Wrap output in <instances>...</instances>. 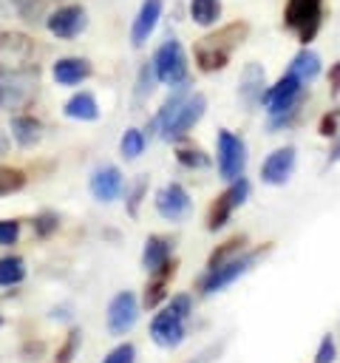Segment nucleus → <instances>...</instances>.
<instances>
[{"instance_id":"58836bf2","label":"nucleus","mask_w":340,"mask_h":363,"mask_svg":"<svg viewBox=\"0 0 340 363\" xmlns=\"http://www.w3.org/2000/svg\"><path fill=\"white\" fill-rule=\"evenodd\" d=\"M326 79H329V91L332 96H340V60H334L326 71Z\"/></svg>"},{"instance_id":"dca6fc26","label":"nucleus","mask_w":340,"mask_h":363,"mask_svg":"<svg viewBox=\"0 0 340 363\" xmlns=\"http://www.w3.org/2000/svg\"><path fill=\"white\" fill-rule=\"evenodd\" d=\"M153 204H156V210H159L162 218L178 221V218H184L187 210H190V193H187L178 182H170V184H164V187L156 193Z\"/></svg>"},{"instance_id":"4c0bfd02","label":"nucleus","mask_w":340,"mask_h":363,"mask_svg":"<svg viewBox=\"0 0 340 363\" xmlns=\"http://www.w3.org/2000/svg\"><path fill=\"white\" fill-rule=\"evenodd\" d=\"M144 187H147V176H139L136 187H133V193H130V199H128V213H130V216H136L139 201H142V196H144Z\"/></svg>"},{"instance_id":"37998d69","label":"nucleus","mask_w":340,"mask_h":363,"mask_svg":"<svg viewBox=\"0 0 340 363\" xmlns=\"http://www.w3.org/2000/svg\"><path fill=\"white\" fill-rule=\"evenodd\" d=\"M0 326H3V315H0Z\"/></svg>"},{"instance_id":"a19ab883","label":"nucleus","mask_w":340,"mask_h":363,"mask_svg":"<svg viewBox=\"0 0 340 363\" xmlns=\"http://www.w3.org/2000/svg\"><path fill=\"white\" fill-rule=\"evenodd\" d=\"M8 3H11V6H14V9H17V6H20V3H23V0H8ZM0 9H3V0H0Z\"/></svg>"},{"instance_id":"20e7f679","label":"nucleus","mask_w":340,"mask_h":363,"mask_svg":"<svg viewBox=\"0 0 340 363\" xmlns=\"http://www.w3.org/2000/svg\"><path fill=\"white\" fill-rule=\"evenodd\" d=\"M269 250H272V244H261V247H252V250L246 247L241 255H235V258H230V261H224V264H218V267H207V272H204L201 281H198V292H201V295L221 292V289L230 286L232 281L244 278Z\"/></svg>"},{"instance_id":"7ed1b4c3","label":"nucleus","mask_w":340,"mask_h":363,"mask_svg":"<svg viewBox=\"0 0 340 363\" xmlns=\"http://www.w3.org/2000/svg\"><path fill=\"white\" fill-rule=\"evenodd\" d=\"M323 20H326V0H286L280 14V26L289 34H295L300 45L314 43V37L323 28Z\"/></svg>"},{"instance_id":"f3484780","label":"nucleus","mask_w":340,"mask_h":363,"mask_svg":"<svg viewBox=\"0 0 340 363\" xmlns=\"http://www.w3.org/2000/svg\"><path fill=\"white\" fill-rule=\"evenodd\" d=\"M122 190H125V179H122V173L113 164L94 170V176H91V196L96 201H113V199L122 196Z\"/></svg>"},{"instance_id":"ddd939ff","label":"nucleus","mask_w":340,"mask_h":363,"mask_svg":"<svg viewBox=\"0 0 340 363\" xmlns=\"http://www.w3.org/2000/svg\"><path fill=\"white\" fill-rule=\"evenodd\" d=\"M266 71L264 65L258 62H246L244 71H241V79H238V99L244 102L246 111H255L261 102H264V94H266Z\"/></svg>"},{"instance_id":"f8f14e48","label":"nucleus","mask_w":340,"mask_h":363,"mask_svg":"<svg viewBox=\"0 0 340 363\" xmlns=\"http://www.w3.org/2000/svg\"><path fill=\"white\" fill-rule=\"evenodd\" d=\"M295 164H298V147L295 145H280L261 162V182L269 184V187H280L292 179Z\"/></svg>"},{"instance_id":"f257e3e1","label":"nucleus","mask_w":340,"mask_h":363,"mask_svg":"<svg viewBox=\"0 0 340 363\" xmlns=\"http://www.w3.org/2000/svg\"><path fill=\"white\" fill-rule=\"evenodd\" d=\"M249 23L246 20H232L227 26H218L212 31H207L204 37L196 40L193 45V60L198 65L201 74H215L224 71L232 60V54L246 43L249 37Z\"/></svg>"},{"instance_id":"a878e982","label":"nucleus","mask_w":340,"mask_h":363,"mask_svg":"<svg viewBox=\"0 0 340 363\" xmlns=\"http://www.w3.org/2000/svg\"><path fill=\"white\" fill-rule=\"evenodd\" d=\"M244 250H246V235H244V233H241V235H232V238H227L221 247H215V250H212V255H210L207 267H218V264H224V261H230V258L241 255Z\"/></svg>"},{"instance_id":"473e14b6","label":"nucleus","mask_w":340,"mask_h":363,"mask_svg":"<svg viewBox=\"0 0 340 363\" xmlns=\"http://www.w3.org/2000/svg\"><path fill=\"white\" fill-rule=\"evenodd\" d=\"M334 360H337V343L332 335H323L314 352V363H334Z\"/></svg>"},{"instance_id":"2f4dec72","label":"nucleus","mask_w":340,"mask_h":363,"mask_svg":"<svg viewBox=\"0 0 340 363\" xmlns=\"http://www.w3.org/2000/svg\"><path fill=\"white\" fill-rule=\"evenodd\" d=\"M26 184V176L23 170H14V167H0V196H8L14 190H20Z\"/></svg>"},{"instance_id":"79ce46f5","label":"nucleus","mask_w":340,"mask_h":363,"mask_svg":"<svg viewBox=\"0 0 340 363\" xmlns=\"http://www.w3.org/2000/svg\"><path fill=\"white\" fill-rule=\"evenodd\" d=\"M204 357H207V354H201V357H196V360H190V363H204Z\"/></svg>"},{"instance_id":"6e6552de","label":"nucleus","mask_w":340,"mask_h":363,"mask_svg":"<svg viewBox=\"0 0 340 363\" xmlns=\"http://www.w3.org/2000/svg\"><path fill=\"white\" fill-rule=\"evenodd\" d=\"M153 68H156V77L159 82H167V85H178L187 79V54L181 48V43L176 37H167L156 54H153Z\"/></svg>"},{"instance_id":"2eb2a0df","label":"nucleus","mask_w":340,"mask_h":363,"mask_svg":"<svg viewBox=\"0 0 340 363\" xmlns=\"http://www.w3.org/2000/svg\"><path fill=\"white\" fill-rule=\"evenodd\" d=\"M136 315H139L136 295L125 289V292L113 295V301L108 303V329H110L113 335H125V332H130V329H133Z\"/></svg>"},{"instance_id":"e433bc0d","label":"nucleus","mask_w":340,"mask_h":363,"mask_svg":"<svg viewBox=\"0 0 340 363\" xmlns=\"http://www.w3.org/2000/svg\"><path fill=\"white\" fill-rule=\"evenodd\" d=\"M17 235H20V224L11 221V218H0V244L8 247V244L17 241Z\"/></svg>"},{"instance_id":"b1692460","label":"nucleus","mask_w":340,"mask_h":363,"mask_svg":"<svg viewBox=\"0 0 340 363\" xmlns=\"http://www.w3.org/2000/svg\"><path fill=\"white\" fill-rule=\"evenodd\" d=\"M40 130H42V125L34 116H26V113L11 116V136L20 147H31L34 142H40Z\"/></svg>"},{"instance_id":"c756f323","label":"nucleus","mask_w":340,"mask_h":363,"mask_svg":"<svg viewBox=\"0 0 340 363\" xmlns=\"http://www.w3.org/2000/svg\"><path fill=\"white\" fill-rule=\"evenodd\" d=\"M156 82H159V77H156L153 62H142L139 77H136V102H139V99H144V96H150V91H153V85H156Z\"/></svg>"},{"instance_id":"f03ea898","label":"nucleus","mask_w":340,"mask_h":363,"mask_svg":"<svg viewBox=\"0 0 340 363\" xmlns=\"http://www.w3.org/2000/svg\"><path fill=\"white\" fill-rule=\"evenodd\" d=\"M193 312V298L187 292H178L170 298V303L150 320V337L156 346H164V349H173L184 340L187 335V326L184 320L190 318Z\"/></svg>"},{"instance_id":"4468645a","label":"nucleus","mask_w":340,"mask_h":363,"mask_svg":"<svg viewBox=\"0 0 340 363\" xmlns=\"http://www.w3.org/2000/svg\"><path fill=\"white\" fill-rule=\"evenodd\" d=\"M45 26H48V31H51L54 37H60V40H71V37H76L79 31H85V26H88V20H85V9L76 6V3H71V6H60L57 11H51V17L45 20Z\"/></svg>"},{"instance_id":"412c9836","label":"nucleus","mask_w":340,"mask_h":363,"mask_svg":"<svg viewBox=\"0 0 340 363\" xmlns=\"http://www.w3.org/2000/svg\"><path fill=\"white\" fill-rule=\"evenodd\" d=\"M170 252H173V241H170V238H164V235H150V238L144 241V252H142V267L147 269V275L156 272V269H162L167 261H173Z\"/></svg>"},{"instance_id":"393cba45","label":"nucleus","mask_w":340,"mask_h":363,"mask_svg":"<svg viewBox=\"0 0 340 363\" xmlns=\"http://www.w3.org/2000/svg\"><path fill=\"white\" fill-rule=\"evenodd\" d=\"M221 17V0H190V20L196 26H215Z\"/></svg>"},{"instance_id":"f704fd0d","label":"nucleus","mask_w":340,"mask_h":363,"mask_svg":"<svg viewBox=\"0 0 340 363\" xmlns=\"http://www.w3.org/2000/svg\"><path fill=\"white\" fill-rule=\"evenodd\" d=\"M76 346H79V329H71L68 337H65V346L60 349V354H57L54 363H71V357L76 354Z\"/></svg>"},{"instance_id":"423d86ee","label":"nucleus","mask_w":340,"mask_h":363,"mask_svg":"<svg viewBox=\"0 0 340 363\" xmlns=\"http://www.w3.org/2000/svg\"><path fill=\"white\" fill-rule=\"evenodd\" d=\"M215 164H218V176L227 179V182L244 176V170H246V142L238 133L221 128L215 133Z\"/></svg>"},{"instance_id":"0eeeda50","label":"nucleus","mask_w":340,"mask_h":363,"mask_svg":"<svg viewBox=\"0 0 340 363\" xmlns=\"http://www.w3.org/2000/svg\"><path fill=\"white\" fill-rule=\"evenodd\" d=\"M37 40L23 31H0V74L26 71L34 65Z\"/></svg>"},{"instance_id":"c85d7f7f","label":"nucleus","mask_w":340,"mask_h":363,"mask_svg":"<svg viewBox=\"0 0 340 363\" xmlns=\"http://www.w3.org/2000/svg\"><path fill=\"white\" fill-rule=\"evenodd\" d=\"M144 145H147V136H144L139 128H128V130L122 133L119 150H122V156H125V159H136V156H142Z\"/></svg>"},{"instance_id":"cd10ccee","label":"nucleus","mask_w":340,"mask_h":363,"mask_svg":"<svg viewBox=\"0 0 340 363\" xmlns=\"http://www.w3.org/2000/svg\"><path fill=\"white\" fill-rule=\"evenodd\" d=\"M176 159L181 167H193V170H201V167H210V156L196 147V145H178L176 147Z\"/></svg>"},{"instance_id":"bb28decb","label":"nucleus","mask_w":340,"mask_h":363,"mask_svg":"<svg viewBox=\"0 0 340 363\" xmlns=\"http://www.w3.org/2000/svg\"><path fill=\"white\" fill-rule=\"evenodd\" d=\"M26 278V261L20 255H3L0 258V286H14Z\"/></svg>"},{"instance_id":"ea45409f","label":"nucleus","mask_w":340,"mask_h":363,"mask_svg":"<svg viewBox=\"0 0 340 363\" xmlns=\"http://www.w3.org/2000/svg\"><path fill=\"white\" fill-rule=\"evenodd\" d=\"M334 162H340V130H337V136L332 139V147H329V156H326V167H332Z\"/></svg>"},{"instance_id":"c9c22d12","label":"nucleus","mask_w":340,"mask_h":363,"mask_svg":"<svg viewBox=\"0 0 340 363\" xmlns=\"http://www.w3.org/2000/svg\"><path fill=\"white\" fill-rule=\"evenodd\" d=\"M57 216L54 213H40L37 218H34V233L40 235V238H45V235H51L54 230H57Z\"/></svg>"},{"instance_id":"39448f33","label":"nucleus","mask_w":340,"mask_h":363,"mask_svg":"<svg viewBox=\"0 0 340 363\" xmlns=\"http://www.w3.org/2000/svg\"><path fill=\"white\" fill-rule=\"evenodd\" d=\"M303 99H306V85L286 68V74L266 88L261 105L266 108V116H283V113H300Z\"/></svg>"},{"instance_id":"a211bd4d","label":"nucleus","mask_w":340,"mask_h":363,"mask_svg":"<svg viewBox=\"0 0 340 363\" xmlns=\"http://www.w3.org/2000/svg\"><path fill=\"white\" fill-rule=\"evenodd\" d=\"M162 6H164V0H142L139 14H136L133 28H130V43H133L136 48L144 45L147 37L153 34V28H156V23H159V17H162Z\"/></svg>"},{"instance_id":"7c9ffc66","label":"nucleus","mask_w":340,"mask_h":363,"mask_svg":"<svg viewBox=\"0 0 340 363\" xmlns=\"http://www.w3.org/2000/svg\"><path fill=\"white\" fill-rule=\"evenodd\" d=\"M337 130H340V108H329V111L320 116V122H317V133L332 142V139L337 136Z\"/></svg>"},{"instance_id":"9b49d317","label":"nucleus","mask_w":340,"mask_h":363,"mask_svg":"<svg viewBox=\"0 0 340 363\" xmlns=\"http://www.w3.org/2000/svg\"><path fill=\"white\" fill-rule=\"evenodd\" d=\"M204 111H207V96H204L201 91L190 94V96L181 102V108L176 111V116L162 128V136H164L167 142H178V139H184V136L198 125V119L204 116Z\"/></svg>"},{"instance_id":"9d476101","label":"nucleus","mask_w":340,"mask_h":363,"mask_svg":"<svg viewBox=\"0 0 340 363\" xmlns=\"http://www.w3.org/2000/svg\"><path fill=\"white\" fill-rule=\"evenodd\" d=\"M37 94V65L14 74H0V108H23Z\"/></svg>"},{"instance_id":"6ab92c4d","label":"nucleus","mask_w":340,"mask_h":363,"mask_svg":"<svg viewBox=\"0 0 340 363\" xmlns=\"http://www.w3.org/2000/svg\"><path fill=\"white\" fill-rule=\"evenodd\" d=\"M289 71H292L303 85H312V82L320 77V71H323V60H320V54H317L312 45H300V48L295 51V57L289 60Z\"/></svg>"},{"instance_id":"aec40b11","label":"nucleus","mask_w":340,"mask_h":363,"mask_svg":"<svg viewBox=\"0 0 340 363\" xmlns=\"http://www.w3.org/2000/svg\"><path fill=\"white\" fill-rule=\"evenodd\" d=\"M91 62L82 60V57H62L54 62V79L60 85H79L82 79L91 77Z\"/></svg>"},{"instance_id":"1a4fd4ad","label":"nucleus","mask_w":340,"mask_h":363,"mask_svg":"<svg viewBox=\"0 0 340 363\" xmlns=\"http://www.w3.org/2000/svg\"><path fill=\"white\" fill-rule=\"evenodd\" d=\"M246 196H249V182H246L244 176L232 179L230 187L212 199V204H210V210H207V230H210V233L221 230V227L232 218V213L246 201Z\"/></svg>"},{"instance_id":"5701e85b","label":"nucleus","mask_w":340,"mask_h":363,"mask_svg":"<svg viewBox=\"0 0 340 363\" xmlns=\"http://www.w3.org/2000/svg\"><path fill=\"white\" fill-rule=\"evenodd\" d=\"M62 113L68 119H82V122H94L99 116V105L94 99V94L88 91H76L65 105H62Z\"/></svg>"},{"instance_id":"72a5a7b5","label":"nucleus","mask_w":340,"mask_h":363,"mask_svg":"<svg viewBox=\"0 0 340 363\" xmlns=\"http://www.w3.org/2000/svg\"><path fill=\"white\" fill-rule=\"evenodd\" d=\"M133 360H136V349H133V343H119L116 349H110V352L105 354L102 363H133Z\"/></svg>"},{"instance_id":"4be33fe9","label":"nucleus","mask_w":340,"mask_h":363,"mask_svg":"<svg viewBox=\"0 0 340 363\" xmlns=\"http://www.w3.org/2000/svg\"><path fill=\"white\" fill-rule=\"evenodd\" d=\"M173 272H176V261H167L162 269L150 272V281H147V289H144V306L147 309H153V306H159V301H164Z\"/></svg>"}]
</instances>
